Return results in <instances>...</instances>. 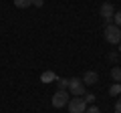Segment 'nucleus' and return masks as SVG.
Masks as SVG:
<instances>
[{
  "mask_svg": "<svg viewBox=\"0 0 121 113\" xmlns=\"http://www.w3.org/2000/svg\"><path fill=\"white\" fill-rule=\"evenodd\" d=\"M67 103H69V91H65V89H59V91L52 95V107L60 109V107H65Z\"/></svg>",
  "mask_w": 121,
  "mask_h": 113,
  "instance_id": "nucleus-3",
  "label": "nucleus"
},
{
  "mask_svg": "<svg viewBox=\"0 0 121 113\" xmlns=\"http://www.w3.org/2000/svg\"><path fill=\"white\" fill-rule=\"evenodd\" d=\"M56 85H59V89H69V79H56Z\"/></svg>",
  "mask_w": 121,
  "mask_h": 113,
  "instance_id": "nucleus-11",
  "label": "nucleus"
},
{
  "mask_svg": "<svg viewBox=\"0 0 121 113\" xmlns=\"http://www.w3.org/2000/svg\"><path fill=\"white\" fill-rule=\"evenodd\" d=\"M14 6L16 8H28V6H32V0H14Z\"/></svg>",
  "mask_w": 121,
  "mask_h": 113,
  "instance_id": "nucleus-9",
  "label": "nucleus"
},
{
  "mask_svg": "<svg viewBox=\"0 0 121 113\" xmlns=\"http://www.w3.org/2000/svg\"><path fill=\"white\" fill-rule=\"evenodd\" d=\"M113 24H115V26H119V28H121V10H119V12H115V14H113Z\"/></svg>",
  "mask_w": 121,
  "mask_h": 113,
  "instance_id": "nucleus-12",
  "label": "nucleus"
},
{
  "mask_svg": "<svg viewBox=\"0 0 121 113\" xmlns=\"http://www.w3.org/2000/svg\"><path fill=\"white\" fill-rule=\"evenodd\" d=\"M115 113H121V97L117 99V103H115Z\"/></svg>",
  "mask_w": 121,
  "mask_h": 113,
  "instance_id": "nucleus-15",
  "label": "nucleus"
},
{
  "mask_svg": "<svg viewBox=\"0 0 121 113\" xmlns=\"http://www.w3.org/2000/svg\"><path fill=\"white\" fill-rule=\"evenodd\" d=\"M81 81H83V85H95V83L99 81V75H97L95 71H87Z\"/></svg>",
  "mask_w": 121,
  "mask_h": 113,
  "instance_id": "nucleus-6",
  "label": "nucleus"
},
{
  "mask_svg": "<svg viewBox=\"0 0 121 113\" xmlns=\"http://www.w3.org/2000/svg\"><path fill=\"white\" fill-rule=\"evenodd\" d=\"M69 91H71V95H75V97H83L85 95V85H83V81L77 79V77L69 79Z\"/></svg>",
  "mask_w": 121,
  "mask_h": 113,
  "instance_id": "nucleus-2",
  "label": "nucleus"
},
{
  "mask_svg": "<svg viewBox=\"0 0 121 113\" xmlns=\"http://www.w3.org/2000/svg\"><path fill=\"white\" fill-rule=\"evenodd\" d=\"M32 4H35V6H39V8H40V6H43L44 2H43V0H32Z\"/></svg>",
  "mask_w": 121,
  "mask_h": 113,
  "instance_id": "nucleus-16",
  "label": "nucleus"
},
{
  "mask_svg": "<svg viewBox=\"0 0 121 113\" xmlns=\"http://www.w3.org/2000/svg\"><path fill=\"white\" fill-rule=\"evenodd\" d=\"M109 95L111 97H119L121 95V83H115V85L109 87Z\"/></svg>",
  "mask_w": 121,
  "mask_h": 113,
  "instance_id": "nucleus-8",
  "label": "nucleus"
},
{
  "mask_svg": "<svg viewBox=\"0 0 121 113\" xmlns=\"http://www.w3.org/2000/svg\"><path fill=\"white\" fill-rule=\"evenodd\" d=\"M103 36H105V40H107L109 44H119L121 43V28L115 26L113 22H111V24H105Z\"/></svg>",
  "mask_w": 121,
  "mask_h": 113,
  "instance_id": "nucleus-1",
  "label": "nucleus"
},
{
  "mask_svg": "<svg viewBox=\"0 0 121 113\" xmlns=\"http://www.w3.org/2000/svg\"><path fill=\"white\" fill-rule=\"evenodd\" d=\"M56 75H55V71H44L43 75H40V81L43 83H52V81H56Z\"/></svg>",
  "mask_w": 121,
  "mask_h": 113,
  "instance_id": "nucleus-7",
  "label": "nucleus"
},
{
  "mask_svg": "<svg viewBox=\"0 0 121 113\" xmlns=\"http://www.w3.org/2000/svg\"><path fill=\"white\" fill-rule=\"evenodd\" d=\"M85 113H101V111H99V107H95V105H89V107L85 109Z\"/></svg>",
  "mask_w": 121,
  "mask_h": 113,
  "instance_id": "nucleus-13",
  "label": "nucleus"
},
{
  "mask_svg": "<svg viewBox=\"0 0 121 113\" xmlns=\"http://www.w3.org/2000/svg\"><path fill=\"white\" fill-rule=\"evenodd\" d=\"M67 105H69V113H85V109H87L85 99H81V97H73Z\"/></svg>",
  "mask_w": 121,
  "mask_h": 113,
  "instance_id": "nucleus-4",
  "label": "nucleus"
},
{
  "mask_svg": "<svg viewBox=\"0 0 121 113\" xmlns=\"http://www.w3.org/2000/svg\"><path fill=\"white\" fill-rule=\"evenodd\" d=\"M99 14H101V18H103L107 24H111L113 14H115V8H113L111 2H103V4H101V8H99Z\"/></svg>",
  "mask_w": 121,
  "mask_h": 113,
  "instance_id": "nucleus-5",
  "label": "nucleus"
},
{
  "mask_svg": "<svg viewBox=\"0 0 121 113\" xmlns=\"http://www.w3.org/2000/svg\"><path fill=\"white\" fill-rule=\"evenodd\" d=\"M111 77H113L115 83L121 81V67H113V69H111Z\"/></svg>",
  "mask_w": 121,
  "mask_h": 113,
  "instance_id": "nucleus-10",
  "label": "nucleus"
},
{
  "mask_svg": "<svg viewBox=\"0 0 121 113\" xmlns=\"http://www.w3.org/2000/svg\"><path fill=\"white\" fill-rule=\"evenodd\" d=\"M95 101V95L93 93H85V103H93Z\"/></svg>",
  "mask_w": 121,
  "mask_h": 113,
  "instance_id": "nucleus-14",
  "label": "nucleus"
}]
</instances>
